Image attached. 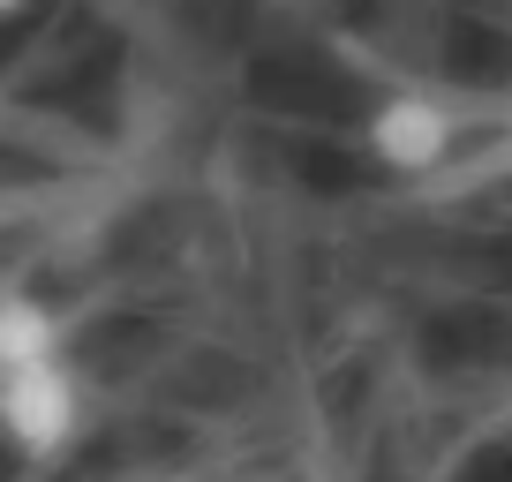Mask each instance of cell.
<instances>
[{"instance_id":"3","label":"cell","mask_w":512,"mask_h":482,"mask_svg":"<svg viewBox=\"0 0 512 482\" xmlns=\"http://www.w3.org/2000/svg\"><path fill=\"white\" fill-rule=\"evenodd\" d=\"M61 354H68V324L53 317L46 294L0 287V377L31 370V362H61Z\"/></svg>"},{"instance_id":"4","label":"cell","mask_w":512,"mask_h":482,"mask_svg":"<svg viewBox=\"0 0 512 482\" xmlns=\"http://www.w3.org/2000/svg\"><path fill=\"white\" fill-rule=\"evenodd\" d=\"M38 0H0V23H16V16H31Z\"/></svg>"},{"instance_id":"1","label":"cell","mask_w":512,"mask_h":482,"mask_svg":"<svg viewBox=\"0 0 512 482\" xmlns=\"http://www.w3.org/2000/svg\"><path fill=\"white\" fill-rule=\"evenodd\" d=\"M83 430H91V392H83L68 354L0 377V445L16 460H68Z\"/></svg>"},{"instance_id":"5","label":"cell","mask_w":512,"mask_h":482,"mask_svg":"<svg viewBox=\"0 0 512 482\" xmlns=\"http://www.w3.org/2000/svg\"><path fill=\"white\" fill-rule=\"evenodd\" d=\"M294 8H302V0H294Z\"/></svg>"},{"instance_id":"2","label":"cell","mask_w":512,"mask_h":482,"mask_svg":"<svg viewBox=\"0 0 512 482\" xmlns=\"http://www.w3.org/2000/svg\"><path fill=\"white\" fill-rule=\"evenodd\" d=\"M362 144H369V159H377L384 174L422 181V174H437V166L460 151V113H452L437 91H392V98L369 106Z\"/></svg>"}]
</instances>
